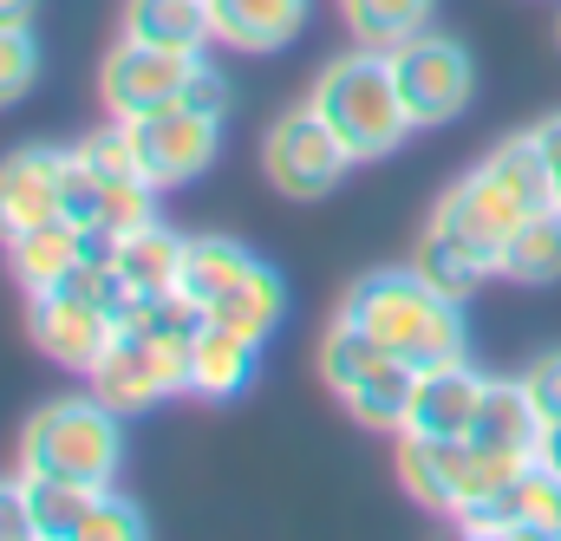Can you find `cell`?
I'll list each match as a JSON object with an SVG mask.
<instances>
[{"label":"cell","mask_w":561,"mask_h":541,"mask_svg":"<svg viewBox=\"0 0 561 541\" xmlns=\"http://www.w3.org/2000/svg\"><path fill=\"white\" fill-rule=\"evenodd\" d=\"M340 320H353L359 333H373L386 353H399L405 366H450L470 359V326H463V300L437 293L419 268H373L359 274L340 300Z\"/></svg>","instance_id":"cell-1"},{"label":"cell","mask_w":561,"mask_h":541,"mask_svg":"<svg viewBox=\"0 0 561 541\" xmlns=\"http://www.w3.org/2000/svg\"><path fill=\"white\" fill-rule=\"evenodd\" d=\"M542 203H556L549 163H542V137L523 131V137H510V143H496L470 176H457V183L444 189L431 229H444V235H457L463 249H477L483 262H496L503 242L516 235V222L536 216Z\"/></svg>","instance_id":"cell-2"},{"label":"cell","mask_w":561,"mask_h":541,"mask_svg":"<svg viewBox=\"0 0 561 541\" xmlns=\"http://www.w3.org/2000/svg\"><path fill=\"white\" fill-rule=\"evenodd\" d=\"M307 105L340 131V143H346L359 163L399 150L405 131H412V112H405V99H399V79H392V53H379V46L340 53V59L313 79V99H307Z\"/></svg>","instance_id":"cell-3"},{"label":"cell","mask_w":561,"mask_h":541,"mask_svg":"<svg viewBox=\"0 0 561 541\" xmlns=\"http://www.w3.org/2000/svg\"><path fill=\"white\" fill-rule=\"evenodd\" d=\"M125 463V424L118 411L92 399H53L20 430V470L26 476H66V483H112Z\"/></svg>","instance_id":"cell-4"},{"label":"cell","mask_w":561,"mask_h":541,"mask_svg":"<svg viewBox=\"0 0 561 541\" xmlns=\"http://www.w3.org/2000/svg\"><path fill=\"white\" fill-rule=\"evenodd\" d=\"M523 463L516 457H490L470 437H405L399 430V483L412 490V503L437 516H477Z\"/></svg>","instance_id":"cell-5"},{"label":"cell","mask_w":561,"mask_h":541,"mask_svg":"<svg viewBox=\"0 0 561 541\" xmlns=\"http://www.w3.org/2000/svg\"><path fill=\"white\" fill-rule=\"evenodd\" d=\"M320 379L340 392V405L353 411L366 430H399L405 424V405H412L419 366H405L399 353H386L353 320H333V333L320 346Z\"/></svg>","instance_id":"cell-6"},{"label":"cell","mask_w":561,"mask_h":541,"mask_svg":"<svg viewBox=\"0 0 561 541\" xmlns=\"http://www.w3.org/2000/svg\"><path fill=\"white\" fill-rule=\"evenodd\" d=\"M359 157L340 143V131L313 112V105H300V112H287L268 143H262V170H268V183H275L280 196H294V203H320V196H333L340 189V176L353 170Z\"/></svg>","instance_id":"cell-7"},{"label":"cell","mask_w":561,"mask_h":541,"mask_svg":"<svg viewBox=\"0 0 561 541\" xmlns=\"http://www.w3.org/2000/svg\"><path fill=\"white\" fill-rule=\"evenodd\" d=\"M392 79H399V99L412 112V131H437L450 125L470 92H477V66L457 39H437V33H412L405 46H392Z\"/></svg>","instance_id":"cell-8"},{"label":"cell","mask_w":561,"mask_h":541,"mask_svg":"<svg viewBox=\"0 0 561 541\" xmlns=\"http://www.w3.org/2000/svg\"><path fill=\"white\" fill-rule=\"evenodd\" d=\"M92 392L112 411H150L176 392H190V346H170V339H150L138 326H118L105 366L92 372Z\"/></svg>","instance_id":"cell-9"},{"label":"cell","mask_w":561,"mask_h":541,"mask_svg":"<svg viewBox=\"0 0 561 541\" xmlns=\"http://www.w3.org/2000/svg\"><path fill=\"white\" fill-rule=\"evenodd\" d=\"M125 131H131V150H138L144 183H150V189H183V183H196V176L216 163L222 118L190 112V105H163V112L131 118Z\"/></svg>","instance_id":"cell-10"},{"label":"cell","mask_w":561,"mask_h":541,"mask_svg":"<svg viewBox=\"0 0 561 541\" xmlns=\"http://www.w3.org/2000/svg\"><path fill=\"white\" fill-rule=\"evenodd\" d=\"M26 333H33V346H39L53 366L92 379V372L105 366L112 339H118V320H112L105 307L79 300L72 287H46V293H26Z\"/></svg>","instance_id":"cell-11"},{"label":"cell","mask_w":561,"mask_h":541,"mask_svg":"<svg viewBox=\"0 0 561 541\" xmlns=\"http://www.w3.org/2000/svg\"><path fill=\"white\" fill-rule=\"evenodd\" d=\"M196 72V53H170V46H144V39H118L105 72H99V99L118 125H131L144 112H163L183 99Z\"/></svg>","instance_id":"cell-12"},{"label":"cell","mask_w":561,"mask_h":541,"mask_svg":"<svg viewBox=\"0 0 561 541\" xmlns=\"http://www.w3.org/2000/svg\"><path fill=\"white\" fill-rule=\"evenodd\" d=\"M470 536L496 541H556L561 536V470H549L542 457H529L477 516H463Z\"/></svg>","instance_id":"cell-13"},{"label":"cell","mask_w":561,"mask_h":541,"mask_svg":"<svg viewBox=\"0 0 561 541\" xmlns=\"http://www.w3.org/2000/svg\"><path fill=\"white\" fill-rule=\"evenodd\" d=\"M66 157L72 150H59V143H26L0 163V242L33 222L66 216Z\"/></svg>","instance_id":"cell-14"},{"label":"cell","mask_w":561,"mask_h":541,"mask_svg":"<svg viewBox=\"0 0 561 541\" xmlns=\"http://www.w3.org/2000/svg\"><path fill=\"white\" fill-rule=\"evenodd\" d=\"M490 379L470 366V359H450V366H419L412 379V405H405V437H470L477 405H483Z\"/></svg>","instance_id":"cell-15"},{"label":"cell","mask_w":561,"mask_h":541,"mask_svg":"<svg viewBox=\"0 0 561 541\" xmlns=\"http://www.w3.org/2000/svg\"><path fill=\"white\" fill-rule=\"evenodd\" d=\"M66 216L85 229V235H125L157 216V189L150 183H112L99 176L79 150L66 157Z\"/></svg>","instance_id":"cell-16"},{"label":"cell","mask_w":561,"mask_h":541,"mask_svg":"<svg viewBox=\"0 0 561 541\" xmlns=\"http://www.w3.org/2000/svg\"><path fill=\"white\" fill-rule=\"evenodd\" d=\"M255 366H262V339L222 326L203 313L196 339H190V399H209V405H229L255 385Z\"/></svg>","instance_id":"cell-17"},{"label":"cell","mask_w":561,"mask_h":541,"mask_svg":"<svg viewBox=\"0 0 561 541\" xmlns=\"http://www.w3.org/2000/svg\"><path fill=\"white\" fill-rule=\"evenodd\" d=\"M0 249H7V274L20 280V293H46V287H59L66 274L85 262L92 235L72 216H53V222H33V229L7 235Z\"/></svg>","instance_id":"cell-18"},{"label":"cell","mask_w":561,"mask_h":541,"mask_svg":"<svg viewBox=\"0 0 561 541\" xmlns=\"http://www.w3.org/2000/svg\"><path fill=\"white\" fill-rule=\"evenodd\" d=\"M470 444L490 450V457H516L529 463L536 444H542V411L529 405L523 379H490L483 405H477V424H470Z\"/></svg>","instance_id":"cell-19"},{"label":"cell","mask_w":561,"mask_h":541,"mask_svg":"<svg viewBox=\"0 0 561 541\" xmlns=\"http://www.w3.org/2000/svg\"><path fill=\"white\" fill-rule=\"evenodd\" d=\"M307 7L313 0H209V20H216V39L222 46L275 53V46H294L300 39Z\"/></svg>","instance_id":"cell-20"},{"label":"cell","mask_w":561,"mask_h":541,"mask_svg":"<svg viewBox=\"0 0 561 541\" xmlns=\"http://www.w3.org/2000/svg\"><path fill=\"white\" fill-rule=\"evenodd\" d=\"M105 249H112V262L125 268V280L138 287L144 300H150V293H176V274H183V235L163 229L157 216L138 222V229H125V235H105Z\"/></svg>","instance_id":"cell-21"},{"label":"cell","mask_w":561,"mask_h":541,"mask_svg":"<svg viewBox=\"0 0 561 541\" xmlns=\"http://www.w3.org/2000/svg\"><path fill=\"white\" fill-rule=\"evenodd\" d=\"M125 39L170 46V53H203V39H216L209 0H125Z\"/></svg>","instance_id":"cell-22"},{"label":"cell","mask_w":561,"mask_h":541,"mask_svg":"<svg viewBox=\"0 0 561 541\" xmlns=\"http://www.w3.org/2000/svg\"><path fill=\"white\" fill-rule=\"evenodd\" d=\"M496 274L516 280V287H549V280H561V209L556 203H542L536 216L516 222V235L496 255Z\"/></svg>","instance_id":"cell-23"},{"label":"cell","mask_w":561,"mask_h":541,"mask_svg":"<svg viewBox=\"0 0 561 541\" xmlns=\"http://www.w3.org/2000/svg\"><path fill=\"white\" fill-rule=\"evenodd\" d=\"M26 476V470H20ZM105 483H66V476H26L33 496V541H85V522L99 509Z\"/></svg>","instance_id":"cell-24"},{"label":"cell","mask_w":561,"mask_h":541,"mask_svg":"<svg viewBox=\"0 0 561 541\" xmlns=\"http://www.w3.org/2000/svg\"><path fill=\"white\" fill-rule=\"evenodd\" d=\"M255 268V255L249 249H236V242H222V235H196V242H183V274H176V293L183 300H196L203 313L242 280V274Z\"/></svg>","instance_id":"cell-25"},{"label":"cell","mask_w":561,"mask_h":541,"mask_svg":"<svg viewBox=\"0 0 561 541\" xmlns=\"http://www.w3.org/2000/svg\"><path fill=\"white\" fill-rule=\"evenodd\" d=\"M280 313H287V287H280V274L268 262H255V268L209 307V320H222V326H236V333H249L262 346H268V333L280 326Z\"/></svg>","instance_id":"cell-26"},{"label":"cell","mask_w":561,"mask_h":541,"mask_svg":"<svg viewBox=\"0 0 561 541\" xmlns=\"http://www.w3.org/2000/svg\"><path fill=\"white\" fill-rule=\"evenodd\" d=\"M412 268L437 287V293H450V300H470L490 274H496V262H483L477 249H463L457 235H444V229H424L419 255H412Z\"/></svg>","instance_id":"cell-27"},{"label":"cell","mask_w":561,"mask_h":541,"mask_svg":"<svg viewBox=\"0 0 561 541\" xmlns=\"http://www.w3.org/2000/svg\"><path fill=\"white\" fill-rule=\"evenodd\" d=\"M431 7H437V0H340L353 46H379V53H392V46H405L412 33H424Z\"/></svg>","instance_id":"cell-28"},{"label":"cell","mask_w":561,"mask_h":541,"mask_svg":"<svg viewBox=\"0 0 561 541\" xmlns=\"http://www.w3.org/2000/svg\"><path fill=\"white\" fill-rule=\"evenodd\" d=\"M39 79V39L33 26H0V112L20 105Z\"/></svg>","instance_id":"cell-29"},{"label":"cell","mask_w":561,"mask_h":541,"mask_svg":"<svg viewBox=\"0 0 561 541\" xmlns=\"http://www.w3.org/2000/svg\"><path fill=\"white\" fill-rule=\"evenodd\" d=\"M144 536V516L105 483L99 490V509H92V522H85V541H138Z\"/></svg>","instance_id":"cell-30"},{"label":"cell","mask_w":561,"mask_h":541,"mask_svg":"<svg viewBox=\"0 0 561 541\" xmlns=\"http://www.w3.org/2000/svg\"><path fill=\"white\" fill-rule=\"evenodd\" d=\"M229 99H236V92H229V79H222L216 66H203V59H196V72H190V85H183V99H176V105L209 112V118H229Z\"/></svg>","instance_id":"cell-31"},{"label":"cell","mask_w":561,"mask_h":541,"mask_svg":"<svg viewBox=\"0 0 561 541\" xmlns=\"http://www.w3.org/2000/svg\"><path fill=\"white\" fill-rule=\"evenodd\" d=\"M523 392H529V405L542 411V424H556L561 417V353H542V359L523 372Z\"/></svg>","instance_id":"cell-32"},{"label":"cell","mask_w":561,"mask_h":541,"mask_svg":"<svg viewBox=\"0 0 561 541\" xmlns=\"http://www.w3.org/2000/svg\"><path fill=\"white\" fill-rule=\"evenodd\" d=\"M33 536V496H26V476H7L0 483V541H26Z\"/></svg>","instance_id":"cell-33"},{"label":"cell","mask_w":561,"mask_h":541,"mask_svg":"<svg viewBox=\"0 0 561 541\" xmlns=\"http://www.w3.org/2000/svg\"><path fill=\"white\" fill-rule=\"evenodd\" d=\"M536 137H542V163H549V189H556V209H561V112H556V118H542V125H536Z\"/></svg>","instance_id":"cell-34"},{"label":"cell","mask_w":561,"mask_h":541,"mask_svg":"<svg viewBox=\"0 0 561 541\" xmlns=\"http://www.w3.org/2000/svg\"><path fill=\"white\" fill-rule=\"evenodd\" d=\"M39 0H0V26H33Z\"/></svg>","instance_id":"cell-35"},{"label":"cell","mask_w":561,"mask_h":541,"mask_svg":"<svg viewBox=\"0 0 561 541\" xmlns=\"http://www.w3.org/2000/svg\"><path fill=\"white\" fill-rule=\"evenodd\" d=\"M536 457H542L549 470H561V417H556V424H542V444H536Z\"/></svg>","instance_id":"cell-36"},{"label":"cell","mask_w":561,"mask_h":541,"mask_svg":"<svg viewBox=\"0 0 561 541\" xmlns=\"http://www.w3.org/2000/svg\"><path fill=\"white\" fill-rule=\"evenodd\" d=\"M556 46H561V13H556Z\"/></svg>","instance_id":"cell-37"}]
</instances>
